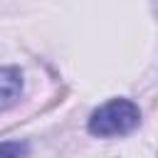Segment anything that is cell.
Listing matches in <instances>:
<instances>
[{
    "instance_id": "obj_1",
    "label": "cell",
    "mask_w": 158,
    "mask_h": 158,
    "mask_svg": "<svg viewBox=\"0 0 158 158\" xmlns=\"http://www.w3.org/2000/svg\"><path fill=\"white\" fill-rule=\"evenodd\" d=\"M138 123H141V109L131 99H109L89 116L86 131L99 138H114L131 133Z\"/></svg>"
},
{
    "instance_id": "obj_2",
    "label": "cell",
    "mask_w": 158,
    "mask_h": 158,
    "mask_svg": "<svg viewBox=\"0 0 158 158\" xmlns=\"http://www.w3.org/2000/svg\"><path fill=\"white\" fill-rule=\"evenodd\" d=\"M22 96V72L17 67H0V109L12 106Z\"/></svg>"
},
{
    "instance_id": "obj_3",
    "label": "cell",
    "mask_w": 158,
    "mask_h": 158,
    "mask_svg": "<svg viewBox=\"0 0 158 158\" xmlns=\"http://www.w3.org/2000/svg\"><path fill=\"white\" fill-rule=\"evenodd\" d=\"M30 143L27 141H0V158H27Z\"/></svg>"
}]
</instances>
